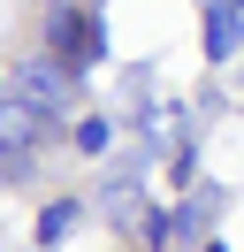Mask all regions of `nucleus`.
<instances>
[{
    "mask_svg": "<svg viewBox=\"0 0 244 252\" xmlns=\"http://www.w3.org/2000/svg\"><path fill=\"white\" fill-rule=\"evenodd\" d=\"M8 84H15V99H23V107H38L46 123H54V115L69 107V84H76V77L54 62V54H30V62H15V77H8Z\"/></svg>",
    "mask_w": 244,
    "mask_h": 252,
    "instance_id": "nucleus-1",
    "label": "nucleus"
},
{
    "mask_svg": "<svg viewBox=\"0 0 244 252\" xmlns=\"http://www.w3.org/2000/svg\"><path fill=\"white\" fill-rule=\"evenodd\" d=\"M38 130H46V115H38V107H23L15 92L0 99V160H8V168L30 153V145H38Z\"/></svg>",
    "mask_w": 244,
    "mask_h": 252,
    "instance_id": "nucleus-3",
    "label": "nucleus"
},
{
    "mask_svg": "<svg viewBox=\"0 0 244 252\" xmlns=\"http://www.w3.org/2000/svg\"><path fill=\"white\" fill-rule=\"evenodd\" d=\"M99 206H107V214H130V206H137V176H107V184H99Z\"/></svg>",
    "mask_w": 244,
    "mask_h": 252,
    "instance_id": "nucleus-8",
    "label": "nucleus"
},
{
    "mask_svg": "<svg viewBox=\"0 0 244 252\" xmlns=\"http://www.w3.org/2000/svg\"><path fill=\"white\" fill-rule=\"evenodd\" d=\"M46 38H54V62L69 69V77H76V69H84V62H99V23H92L84 8H76V0H69V8H54V16H46Z\"/></svg>",
    "mask_w": 244,
    "mask_h": 252,
    "instance_id": "nucleus-2",
    "label": "nucleus"
},
{
    "mask_svg": "<svg viewBox=\"0 0 244 252\" xmlns=\"http://www.w3.org/2000/svg\"><path fill=\"white\" fill-rule=\"evenodd\" d=\"M214 206H221V191L206 184V191H198L191 206H176V221H168V229H176V237H198V229H206V221H214Z\"/></svg>",
    "mask_w": 244,
    "mask_h": 252,
    "instance_id": "nucleus-5",
    "label": "nucleus"
},
{
    "mask_svg": "<svg viewBox=\"0 0 244 252\" xmlns=\"http://www.w3.org/2000/svg\"><path fill=\"white\" fill-rule=\"evenodd\" d=\"M76 214H84V206H76V199H54V206H46V214H38V245H61V237L76 229Z\"/></svg>",
    "mask_w": 244,
    "mask_h": 252,
    "instance_id": "nucleus-6",
    "label": "nucleus"
},
{
    "mask_svg": "<svg viewBox=\"0 0 244 252\" xmlns=\"http://www.w3.org/2000/svg\"><path fill=\"white\" fill-rule=\"evenodd\" d=\"M244 38V0H214L206 8V62H229Z\"/></svg>",
    "mask_w": 244,
    "mask_h": 252,
    "instance_id": "nucleus-4",
    "label": "nucleus"
},
{
    "mask_svg": "<svg viewBox=\"0 0 244 252\" xmlns=\"http://www.w3.org/2000/svg\"><path fill=\"white\" fill-rule=\"evenodd\" d=\"M107 145H115V123L107 115H84L76 123V153H107Z\"/></svg>",
    "mask_w": 244,
    "mask_h": 252,
    "instance_id": "nucleus-7",
    "label": "nucleus"
},
{
    "mask_svg": "<svg viewBox=\"0 0 244 252\" xmlns=\"http://www.w3.org/2000/svg\"><path fill=\"white\" fill-rule=\"evenodd\" d=\"M54 8H69V0H54Z\"/></svg>",
    "mask_w": 244,
    "mask_h": 252,
    "instance_id": "nucleus-10",
    "label": "nucleus"
},
{
    "mask_svg": "<svg viewBox=\"0 0 244 252\" xmlns=\"http://www.w3.org/2000/svg\"><path fill=\"white\" fill-rule=\"evenodd\" d=\"M8 92H15V84H8V77H0V99H8Z\"/></svg>",
    "mask_w": 244,
    "mask_h": 252,
    "instance_id": "nucleus-9",
    "label": "nucleus"
}]
</instances>
